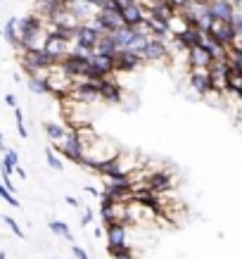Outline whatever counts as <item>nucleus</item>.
Instances as JSON below:
<instances>
[{
  "mask_svg": "<svg viewBox=\"0 0 242 259\" xmlns=\"http://www.w3.org/2000/svg\"><path fill=\"white\" fill-rule=\"evenodd\" d=\"M121 145L119 143H114L112 138H107V136H98L90 145H86V155H83V169H88V171H98V166L107 164V162H112V159H117L119 155H121Z\"/></svg>",
  "mask_w": 242,
  "mask_h": 259,
  "instance_id": "obj_1",
  "label": "nucleus"
},
{
  "mask_svg": "<svg viewBox=\"0 0 242 259\" xmlns=\"http://www.w3.org/2000/svg\"><path fill=\"white\" fill-rule=\"evenodd\" d=\"M55 150L62 155V157H67L69 162H74V164H83V155H86V143L81 141V136H78L76 128H71L67 131V136H64L62 141L55 145Z\"/></svg>",
  "mask_w": 242,
  "mask_h": 259,
  "instance_id": "obj_2",
  "label": "nucleus"
},
{
  "mask_svg": "<svg viewBox=\"0 0 242 259\" xmlns=\"http://www.w3.org/2000/svg\"><path fill=\"white\" fill-rule=\"evenodd\" d=\"M19 62H22L24 71L26 74H38V71H47L50 67H55V60L47 55L45 50H24L19 55Z\"/></svg>",
  "mask_w": 242,
  "mask_h": 259,
  "instance_id": "obj_3",
  "label": "nucleus"
},
{
  "mask_svg": "<svg viewBox=\"0 0 242 259\" xmlns=\"http://www.w3.org/2000/svg\"><path fill=\"white\" fill-rule=\"evenodd\" d=\"M105 238H107V252H121V250H131L128 245V224H110L105 226Z\"/></svg>",
  "mask_w": 242,
  "mask_h": 259,
  "instance_id": "obj_4",
  "label": "nucleus"
},
{
  "mask_svg": "<svg viewBox=\"0 0 242 259\" xmlns=\"http://www.w3.org/2000/svg\"><path fill=\"white\" fill-rule=\"evenodd\" d=\"M187 86L192 88V93H197L200 98H207L209 93H214L211 71L209 69H187Z\"/></svg>",
  "mask_w": 242,
  "mask_h": 259,
  "instance_id": "obj_5",
  "label": "nucleus"
},
{
  "mask_svg": "<svg viewBox=\"0 0 242 259\" xmlns=\"http://www.w3.org/2000/svg\"><path fill=\"white\" fill-rule=\"evenodd\" d=\"M45 53L55 62H62V60H67V57L74 53V40H67L62 38V36H57V33H50L47 36V43H45Z\"/></svg>",
  "mask_w": 242,
  "mask_h": 259,
  "instance_id": "obj_6",
  "label": "nucleus"
},
{
  "mask_svg": "<svg viewBox=\"0 0 242 259\" xmlns=\"http://www.w3.org/2000/svg\"><path fill=\"white\" fill-rule=\"evenodd\" d=\"M88 62H90V76H98V79H110V76L117 74V71H114V57L102 55V53H98V50L88 57Z\"/></svg>",
  "mask_w": 242,
  "mask_h": 259,
  "instance_id": "obj_7",
  "label": "nucleus"
},
{
  "mask_svg": "<svg viewBox=\"0 0 242 259\" xmlns=\"http://www.w3.org/2000/svg\"><path fill=\"white\" fill-rule=\"evenodd\" d=\"M142 60L145 64H162V62H171V53H169V46L162 43L157 38H150V43L142 50Z\"/></svg>",
  "mask_w": 242,
  "mask_h": 259,
  "instance_id": "obj_8",
  "label": "nucleus"
},
{
  "mask_svg": "<svg viewBox=\"0 0 242 259\" xmlns=\"http://www.w3.org/2000/svg\"><path fill=\"white\" fill-rule=\"evenodd\" d=\"M140 64H145L140 53H133V50H119L117 55H114V71L117 74H128V71L138 69Z\"/></svg>",
  "mask_w": 242,
  "mask_h": 259,
  "instance_id": "obj_9",
  "label": "nucleus"
},
{
  "mask_svg": "<svg viewBox=\"0 0 242 259\" xmlns=\"http://www.w3.org/2000/svg\"><path fill=\"white\" fill-rule=\"evenodd\" d=\"M211 62H214V57H211V53L207 50V48H202V46H192L185 53L187 69H209Z\"/></svg>",
  "mask_w": 242,
  "mask_h": 259,
  "instance_id": "obj_10",
  "label": "nucleus"
},
{
  "mask_svg": "<svg viewBox=\"0 0 242 259\" xmlns=\"http://www.w3.org/2000/svg\"><path fill=\"white\" fill-rule=\"evenodd\" d=\"M64 5H67V10H71L83 24H90L95 17H98V12H100V8H95L90 0H74V3H64Z\"/></svg>",
  "mask_w": 242,
  "mask_h": 259,
  "instance_id": "obj_11",
  "label": "nucleus"
},
{
  "mask_svg": "<svg viewBox=\"0 0 242 259\" xmlns=\"http://www.w3.org/2000/svg\"><path fill=\"white\" fill-rule=\"evenodd\" d=\"M209 33L214 36V38L219 40L221 46L230 48L235 43V31H233V24L230 22H223V19H214V24H211Z\"/></svg>",
  "mask_w": 242,
  "mask_h": 259,
  "instance_id": "obj_12",
  "label": "nucleus"
},
{
  "mask_svg": "<svg viewBox=\"0 0 242 259\" xmlns=\"http://www.w3.org/2000/svg\"><path fill=\"white\" fill-rule=\"evenodd\" d=\"M102 33L95 29L93 24H83L81 29L76 31V38H74V43L81 48H88V50H95L98 48V40H100Z\"/></svg>",
  "mask_w": 242,
  "mask_h": 259,
  "instance_id": "obj_13",
  "label": "nucleus"
},
{
  "mask_svg": "<svg viewBox=\"0 0 242 259\" xmlns=\"http://www.w3.org/2000/svg\"><path fill=\"white\" fill-rule=\"evenodd\" d=\"M209 12H211V17H214V19L230 22L237 10L233 8V3H230V0H209Z\"/></svg>",
  "mask_w": 242,
  "mask_h": 259,
  "instance_id": "obj_14",
  "label": "nucleus"
},
{
  "mask_svg": "<svg viewBox=\"0 0 242 259\" xmlns=\"http://www.w3.org/2000/svg\"><path fill=\"white\" fill-rule=\"evenodd\" d=\"M64 8V0H36V5H33V12L43 19V22H50V17L55 15L57 10Z\"/></svg>",
  "mask_w": 242,
  "mask_h": 259,
  "instance_id": "obj_15",
  "label": "nucleus"
},
{
  "mask_svg": "<svg viewBox=\"0 0 242 259\" xmlns=\"http://www.w3.org/2000/svg\"><path fill=\"white\" fill-rule=\"evenodd\" d=\"M121 17H124L126 26L133 29V26H138L140 22H145V8H142L140 3H133V5H128V8L121 10Z\"/></svg>",
  "mask_w": 242,
  "mask_h": 259,
  "instance_id": "obj_16",
  "label": "nucleus"
},
{
  "mask_svg": "<svg viewBox=\"0 0 242 259\" xmlns=\"http://www.w3.org/2000/svg\"><path fill=\"white\" fill-rule=\"evenodd\" d=\"M43 131H45V136L50 138V143H53V145H57V143L62 141L64 136H67L69 126L57 124V121H45V124H43Z\"/></svg>",
  "mask_w": 242,
  "mask_h": 259,
  "instance_id": "obj_17",
  "label": "nucleus"
},
{
  "mask_svg": "<svg viewBox=\"0 0 242 259\" xmlns=\"http://www.w3.org/2000/svg\"><path fill=\"white\" fill-rule=\"evenodd\" d=\"M187 29H190V22L183 17V12H176V15L171 17V22H169V31H171V36L173 38H178V36H183Z\"/></svg>",
  "mask_w": 242,
  "mask_h": 259,
  "instance_id": "obj_18",
  "label": "nucleus"
},
{
  "mask_svg": "<svg viewBox=\"0 0 242 259\" xmlns=\"http://www.w3.org/2000/svg\"><path fill=\"white\" fill-rule=\"evenodd\" d=\"M17 19L19 17H10L8 22H5V29H3V38L8 40L12 48L19 50V33H17Z\"/></svg>",
  "mask_w": 242,
  "mask_h": 259,
  "instance_id": "obj_19",
  "label": "nucleus"
},
{
  "mask_svg": "<svg viewBox=\"0 0 242 259\" xmlns=\"http://www.w3.org/2000/svg\"><path fill=\"white\" fill-rule=\"evenodd\" d=\"M226 62L230 69H240L242 71V48L237 46H230L226 50Z\"/></svg>",
  "mask_w": 242,
  "mask_h": 259,
  "instance_id": "obj_20",
  "label": "nucleus"
},
{
  "mask_svg": "<svg viewBox=\"0 0 242 259\" xmlns=\"http://www.w3.org/2000/svg\"><path fill=\"white\" fill-rule=\"evenodd\" d=\"M47 228L55 233V236H60V238H64V240H69V243H74V236H71V231H69V226L64 224V221H50L47 224Z\"/></svg>",
  "mask_w": 242,
  "mask_h": 259,
  "instance_id": "obj_21",
  "label": "nucleus"
},
{
  "mask_svg": "<svg viewBox=\"0 0 242 259\" xmlns=\"http://www.w3.org/2000/svg\"><path fill=\"white\" fill-rule=\"evenodd\" d=\"M45 162H47V166H50V169H55V171H62V169H64L62 159L53 152V148H45Z\"/></svg>",
  "mask_w": 242,
  "mask_h": 259,
  "instance_id": "obj_22",
  "label": "nucleus"
},
{
  "mask_svg": "<svg viewBox=\"0 0 242 259\" xmlns=\"http://www.w3.org/2000/svg\"><path fill=\"white\" fill-rule=\"evenodd\" d=\"M230 24H233V31H235V38L242 40V10H237L233 15V19H230Z\"/></svg>",
  "mask_w": 242,
  "mask_h": 259,
  "instance_id": "obj_23",
  "label": "nucleus"
},
{
  "mask_svg": "<svg viewBox=\"0 0 242 259\" xmlns=\"http://www.w3.org/2000/svg\"><path fill=\"white\" fill-rule=\"evenodd\" d=\"M5 224H8L10 231H12V233H15L17 238H26V233H24L22 228H19V224H17V221L12 219V217H8V214H5Z\"/></svg>",
  "mask_w": 242,
  "mask_h": 259,
  "instance_id": "obj_24",
  "label": "nucleus"
},
{
  "mask_svg": "<svg viewBox=\"0 0 242 259\" xmlns=\"http://www.w3.org/2000/svg\"><path fill=\"white\" fill-rule=\"evenodd\" d=\"M71 254H74V259H90L88 257V252L81 247V245H76V243H71Z\"/></svg>",
  "mask_w": 242,
  "mask_h": 259,
  "instance_id": "obj_25",
  "label": "nucleus"
},
{
  "mask_svg": "<svg viewBox=\"0 0 242 259\" xmlns=\"http://www.w3.org/2000/svg\"><path fill=\"white\" fill-rule=\"evenodd\" d=\"M110 257H112V259H135V257H133V252H131V250H121V252H112Z\"/></svg>",
  "mask_w": 242,
  "mask_h": 259,
  "instance_id": "obj_26",
  "label": "nucleus"
},
{
  "mask_svg": "<svg viewBox=\"0 0 242 259\" xmlns=\"http://www.w3.org/2000/svg\"><path fill=\"white\" fill-rule=\"evenodd\" d=\"M190 3H192V0H171L169 5H171L173 10H178V12H180V10H185L187 5H190Z\"/></svg>",
  "mask_w": 242,
  "mask_h": 259,
  "instance_id": "obj_27",
  "label": "nucleus"
},
{
  "mask_svg": "<svg viewBox=\"0 0 242 259\" xmlns=\"http://www.w3.org/2000/svg\"><path fill=\"white\" fill-rule=\"evenodd\" d=\"M90 221H93V209L86 207V209H83V217H81V226H88Z\"/></svg>",
  "mask_w": 242,
  "mask_h": 259,
  "instance_id": "obj_28",
  "label": "nucleus"
},
{
  "mask_svg": "<svg viewBox=\"0 0 242 259\" xmlns=\"http://www.w3.org/2000/svg\"><path fill=\"white\" fill-rule=\"evenodd\" d=\"M5 105H10V107H12V110H15V107H19V105H17V98L12 93H8L5 95Z\"/></svg>",
  "mask_w": 242,
  "mask_h": 259,
  "instance_id": "obj_29",
  "label": "nucleus"
},
{
  "mask_svg": "<svg viewBox=\"0 0 242 259\" xmlns=\"http://www.w3.org/2000/svg\"><path fill=\"white\" fill-rule=\"evenodd\" d=\"M64 202H67V204H71L74 209H78V207H81V202H78V200H76V197H74V195H67V197H64Z\"/></svg>",
  "mask_w": 242,
  "mask_h": 259,
  "instance_id": "obj_30",
  "label": "nucleus"
},
{
  "mask_svg": "<svg viewBox=\"0 0 242 259\" xmlns=\"http://www.w3.org/2000/svg\"><path fill=\"white\" fill-rule=\"evenodd\" d=\"M83 190H86L88 195H93V197H100V195H102V193H100V190H98V188H95V186H86V188H83Z\"/></svg>",
  "mask_w": 242,
  "mask_h": 259,
  "instance_id": "obj_31",
  "label": "nucleus"
},
{
  "mask_svg": "<svg viewBox=\"0 0 242 259\" xmlns=\"http://www.w3.org/2000/svg\"><path fill=\"white\" fill-rule=\"evenodd\" d=\"M93 236H95V238H102V236H105V231L98 226V228H93Z\"/></svg>",
  "mask_w": 242,
  "mask_h": 259,
  "instance_id": "obj_32",
  "label": "nucleus"
},
{
  "mask_svg": "<svg viewBox=\"0 0 242 259\" xmlns=\"http://www.w3.org/2000/svg\"><path fill=\"white\" fill-rule=\"evenodd\" d=\"M15 171H17V174H19V176H22V179H24V181H26V171H24V169H22V166H17V169H15Z\"/></svg>",
  "mask_w": 242,
  "mask_h": 259,
  "instance_id": "obj_33",
  "label": "nucleus"
},
{
  "mask_svg": "<svg viewBox=\"0 0 242 259\" xmlns=\"http://www.w3.org/2000/svg\"><path fill=\"white\" fill-rule=\"evenodd\" d=\"M0 259H8V254H5V252H0Z\"/></svg>",
  "mask_w": 242,
  "mask_h": 259,
  "instance_id": "obj_34",
  "label": "nucleus"
},
{
  "mask_svg": "<svg viewBox=\"0 0 242 259\" xmlns=\"http://www.w3.org/2000/svg\"><path fill=\"white\" fill-rule=\"evenodd\" d=\"M155 3H171V0H155Z\"/></svg>",
  "mask_w": 242,
  "mask_h": 259,
  "instance_id": "obj_35",
  "label": "nucleus"
},
{
  "mask_svg": "<svg viewBox=\"0 0 242 259\" xmlns=\"http://www.w3.org/2000/svg\"><path fill=\"white\" fill-rule=\"evenodd\" d=\"M197 3H209V0H197Z\"/></svg>",
  "mask_w": 242,
  "mask_h": 259,
  "instance_id": "obj_36",
  "label": "nucleus"
},
{
  "mask_svg": "<svg viewBox=\"0 0 242 259\" xmlns=\"http://www.w3.org/2000/svg\"><path fill=\"white\" fill-rule=\"evenodd\" d=\"M64 3H74V0H64Z\"/></svg>",
  "mask_w": 242,
  "mask_h": 259,
  "instance_id": "obj_37",
  "label": "nucleus"
},
{
  "mask_svg": "<svg viewBox=\"0 0 242 259\" xmlns=\"http://www.w3.org/2000/svg\"><path fill=\"white\" fill-rule=\"evenodd\" d=\"M240 100H242V95H240Z\"/></svg>",
  "mask_w": 242,
  "mask_h": 259,
  "instance_id": "obj_38",
  "label": "nucleus"
}]
</instances>
